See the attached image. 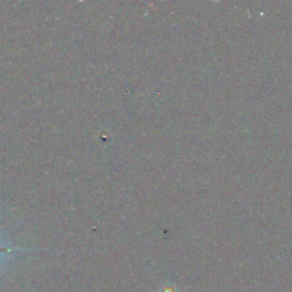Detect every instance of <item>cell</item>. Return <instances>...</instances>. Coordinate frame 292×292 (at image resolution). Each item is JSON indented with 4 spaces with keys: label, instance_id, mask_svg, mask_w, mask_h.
<instances>
[{
    "label": "cell",
    "instance_id": "6da1fadb",
    "mask_svg": "<svg viewBox=\"0 0 292 292\" xmlns=\"http://www.w3.org/2000/svg\"><path fill=\"white\" fill-rule=\"evenodd\" d=\"M15 250H24V249H20V248H9L6 246H3V244H0V256L2 255H6L8 252H13Z\"/></svg>",
    "mask_w": 292,
    "mask_h": 292
},
{
    "label": "cell",
    "instance_id": "7a4b0ae2",
    "mask_svg": "<svg viewBox=\"0 0 292 292\" xmlns=\"http://www.w3.org/2000/svg\"><path fill=\"white\" fill-rule=\"evenodd\" d=\"M161 292H177V291H176V289L174 288V286L166 285V286H164V288L161 289Z\"/></svg>",
    "mask_w": 292,
    "mask_h": 292
}]
</instances>
